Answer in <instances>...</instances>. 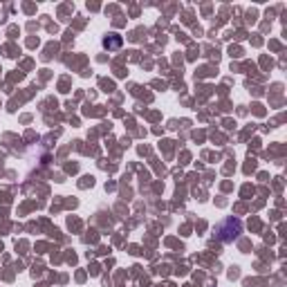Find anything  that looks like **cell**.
Segmentation results:
<instances>
[{"label":"cell","mask_w":287,"mask_h":287,"mask_svg":"<svg viewBox=\"0 0 287 287\" xmlns=\"http://www.w3.org/2000/svg\"><path fill=\"white\" fill-rule=\"evenodd\" d=\"M103 47L106 49H119L121 47V36L119 34H108L103 38Z\"/></svg>","instance_id":"2"},{"label":"cell","mask_w":287,"mask_h":287,"mask_svg":"<svg viewBox=\"0 0 287 287\" xmlns=\"http://www.w3.org/2000/svg\"><path fill=\"white\" fill-rule=\"evenodd\" d=\"M215 233H218V238L222 242H231L242 233V222L238 218H227L215 227Z\"/></svg>","instance_id":"1"}]
</instances>
